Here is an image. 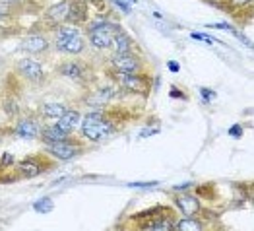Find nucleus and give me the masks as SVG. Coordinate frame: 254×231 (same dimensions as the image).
Returning <instances> with one entry per match:
<instances>
[{"instance_id": "36", "label": "nucleus", "mask_w": 254, "mask_h": 231, "mask_svg": "<svg viewBox=\"0 0 254 231\" xmlns=\"http://www.w3.org/2000/svg\"><path fill=\"white\" fill-rule=\"evenodd\" d=\"M167 66H169V70H171V72H179V70H181V68H179V64H177V63H173V61H171V63L167 64Z\"/></svg>"}, {"instance_id": "27", "label": "nucleus", "mask_w": 254, "mask_h": 231, "mask_svg": "<svg viewBox=\"0 0 254 231\" xmlns=\"http://www.w3.org/2000/svg\"><path fill=\"white\" fill-rule=\"evenodd\" d=\"M128 187H132V189H146V187H157V183H128Z\"/></svg>"}, {"instance_id": "19", "label": "nucleus", "mask_w": 254, "mask_h": 231, "mask_svg": "<svg viewBox=\"0 0 254 231\" xmlns=\"http://www.w3.org/2000/svg\"><path fill=\"white\" fill-rule=\"evenodd\" d=\"M173 230H177V231H200V230H204V222H200V220H198V218H194V216H185V218H181L179 222H175Z\"/></svg>"}, {"instance_id": "31", "label": "nucleus", "mask_w": 254, "mask_h": 231, "mask_svg": "<svg viewBox=\"0 0 254 231\" xmlns=\"http://www.w3.org/2000/svg\"><path fill=\"white\" fill-rule=\"evenodd\" d=\"M111 2H115V4H117L121 10H123V12H127V14L130 12V6H128L127 2H123V0H111Z\"/></svg>"}, {"instance_id": "23", "label": "nucleus", "mask_w": 254, "mask_h": 231, "mask_svg": "<svg viewBox=\"0 0 254 231\" xmlns=\"http://www.w3.org/2000/svg\"><path fill=\"white\" fill-rule=\"evenodd\" d=\"M16 14H18V10H14V8H10V6H6V4L0 2V25L6 23V21H10Z\"/></svg>"}, {"instance_id": "34", "label": "nucleus", "mask_w": 254, "mask_h": 231, "mask_svg": "<svg viewBox=\"0 0 254 231\" xmlns=\"http://www.w3.org/2000/svg\"><path fill=\"white\" fill-rule=\"evenodd\" d=\"M12 161H14V159H12V155H10V154H4V159H2L0 163H2V165H10Z\"/></svg>"}, {"instance_id": "20", "label": "nucleus", "mask_w": 254, "mask_h": 231, "mask_svg": "<svg viewBox=\"0 0 254 231\" xmlns=\"http://www.w3.org/2000/svg\"><path fill=\"white\" fill-rule=\"evenodd\" d=\"M68 107H64L63 103H45V105H41V115L45 117V119H61L64 115V111H66Z\"/></svg>"}, {"instance_id": "25", "label": "nucleus", "mask_w": 254, "mask_h": 231, "mask_svg": "<svg viewBox=\"0 0 254 231\" xmlns=\"http://www.w3.org/2000/svg\"><path fill=\"white\" fill-rule=\"evenodd\" d=\"M192 37L198 39V41H206L208 45H213V39L210 35H206V33H192Z\"/></svg>"}, {"instance_id": "35", "label": "nucleus", "mask_w": 254, "mask_h": 231, "mask_svg": "<svg viewBox=\"0 0 254 231\" xmlns=\"http://www.w3.org/2000/svg\"><path fill=\"white\" fill-rule=\"evenodd\" d=\"M190 187H194L192 183H185V185H179V187H175V190H189Z\"/></svg>"}, {"instance_id": "32", "label": "nucleus", "mask_w": 254, "mask_h": 231, "mask_svg": "<svg viewBox=\"0 0 254 231\" xmlns=\"http://www.w3.org/2000/svg\"><path fill=\"white\" fill-rule=\"evenodd\" d=\"M231 4L237 6V8H241V6H249V4H253V0H231Z\"/></svg>"}, {"instance_id": "14", "label": "nucleus", "mask_w": 254, "mask_h": 231, "mask_svg": "<svg viewBox=\"0 0 254 231\" xmlns=\"http://www.w3.org/2000/svg\"><path fill=\"white\" fill-rule=\"evenodd\" d=\"M82 123V117H80V111H76V109H66L64 111V115L57 121V126L64 130V132H68V134H72L78 126Z\"/></svg>"}, {"instance_id": "9", "label": "nucleus", "mask_w": 254, "mask_h": 231, "mask_svg": "<svg viewBox=\"0 0 254 231\" xmlns=\"http://www.w3.org/2000/svg\"><path fill=\"white\" fill-rule=\"evenodd\" d=\"M70 2L72 0H61L57 4H53L47 12H45V21L53 27H59L63 23H68V16H70Z\"/></svg>"}, {"instance_id": "24", "label": "nucleus", "mask_w": 254, "mask_h": 231, "mask_svg": "<svg viewBox=\"0 0 254 231\" xmlns=\"http://www.w3.org/2000/svg\"><path fill=\"white\" fill-rule=\"evenodd\" d=\"M2 4H6V6H10V8H14V10H20V8H23L29 0H0Z\"/></svg>"}, {"instance_id": "29", "label": "nucleus", "mask_w": 254, "mask_h": 231, "mask_svg": "<svg viewBox=\"0 0 254 231\" xmlns=\"http://www.w3.org/2000/svg\"><path fill=\"white\" fill-rule=\"evenodd\" d=\"M171 97H177V99H187V95H183V91L179 87H171Z\"/></svg>"}, {"instance_id": "3", "label": "nucleus", "mask_w": 254, "mask_h": 231, "mask_svg": "<svg viewBox=\"0 0 254 231\" xmlns=\"http://www.w3.org/2000/svg\"><path fill=\"white\" fill-rule=\"evenodd\" d=\"M123 27L115 21H97V23H91L89 29H87V41L91 43L95 49L99 51H107L111 47V43L115 39L117 33H121Z\"/></svg>"}, {"instance_id": "6", "label": "nucleus", "mask_w": 254, "mask_h": 231, "mask_svg": "<svg viewBox=\"0 0 254 231\" xmlns=\"http://www.w3.org/2000/svg\"><path fill=\"white\" fill-rule=\"evenodd\" d=\"M57 72H59L63 78H68V80H72V82H80V84H85V82L91 80V72H89V68H87L85 63H82V61H68V63H63L57 68Z\"/></svg>"}, {"instance_id": "4", "label": "nucleus", "mask_w": 254, "mask_h": 231, "mask_svg": "<svg viewBox=\"0 0 254 231\" xmlns=\"http://www.w3.org/2000/svg\"><path fill=\"white\" fill-rule=\"evenodd\" d=\"M111 76L115 78V82L121 85L123 89H127L130 93L136 95H148L151 91L149 85V76L142 74V72H111Z\"/></svg>"}, {"instance_id": "10", "label": "nucleus", "mask_w": 254, "mask_h": 231, "mask_svg": "<svg viewBox=\"0 0 254 231\" xmlns=\"http://www.w3.org/2000/svg\"><path fill=\"white\" fill-rule=\"evenodd\" d=\"M14 132L21 140H35V138H39L41 125L33 117H23V119H18V123L14 126Z\"/></svg>"}, {"instance_id": "16", "label": "nucleus", "mask_w": 254, "mask_h": 231, "mask_svg": "<svg viewBox=\"0 0 254 231\" xmlns=\"http://www.w3.org/2000/svg\"><path fill=\"white\" fill-rule=\"evenodd\" d=\"M39 138H41L43 144H53V142H61V140L70 138V134L61 130L57 125H49V126H41Z\"/></svg>"}, {"instance_id": "22", "label": "nucleus", "mask_w": 254, "mask_h": 231, "mask_svg": "<svg viewBox=\"0 0 254 231\" xmlns=\"http://www.w3.org/2000/svg\"><path fill=\"white\" fill-rule=\"evenodd\" d=\"M53 200L51 198H41V200H37V202H33V210L39 212V214H49V212L53 210Z\"/></svg>"}, {"instance_id": "2", "label": "nucleus", "mask_w": 254, "mask_h": 231, "mask_svg": "<svg viewBox=\"0 0 254 231\" xmlns=\"http://www.w3.org/2000/svg\"><path fill=\"white\" fill-rule=\"evenodd\" d=\"M55 47L66 55H82L85 51V37L76 25L63 23L55 27Z\"/></svg>"}, {"instance_id": "13", "label": "nucleus", "mask_w": 254, "mask_h": 231, "mask_svg": "<svg viewBox=\"0 0 254 231\" xmlns=\"http://www.w3.org/2000/svg\"><path fill=\"white\" fill-rule=\"evenodd\" d=\"M175 204L185 216H196L198 212L202 210V202L196 196L189 194V192L187 194H177L175 196Z\"/></svg>"}, {"instance_id": "1", "label": "nucleus", "mask_w": 254, "mask_h": 231, "mask_svg": "<svg viewBox=\"0 0 254 231\" xmlns=\"http://www.w3.org/2000/svg\"><path fill=\"white\" fill-rule=\"evenodd\" d=\"M80 130H82L84 138H87L89 142H101V140L109 138L115 132V125H113L111 119H107L105 113L91 111V113L82 117Z\"/></svg>"}, {"instance_id": "28", "label": "nucleus", "mask_w": 254, "mask_h": 231, "mask_svg": "<svg viewBox=\"0 0 254 231\" xmlns=\"http://www.w3.org/2000/svg\"><path fill=\"white\" fill-rule=\"evenodd\" d=\"M229 136H235V138H241L243 136V128H241V125H235L229 128Z\"/></svg>"}, {"instance_id": "5", "label": "nucleus", "mask_w": 254, "mask_h": 231, "mask_svg": "<svg viewBox=\"0 0 254 231\" xmlns=\"http://www.w3.org/2000/svg\"><path fill=\"white\" fill-rule=\"evenodd\" d=\"M47 152L57 157V159H63V161H70L78 155H82L84 146L80 142H76L74 138H66L61 142H53V144H47Z\"/></svg>"}, {"instance_id": "30", "label": "nucleus", "mask_w": 254, "mask_h": 231, "mask_svg": "<svg viewBox=\"0 0 254 231\" xmlns=\"http://www.w3.org/2000/svg\"><path fill=\"white\" fill-rule=\"evenodd\" d=\"M210 27H215V29H227V31H233L235 27L229 25V23H210Z\"/></svg>"}, {"instance_id": "21", "label": "nucleus", "mask_w": 254, "mask_h": 231, "mask_svg": "<svg viewBox=\"0 0 254 231\" xmlns=\"http://www.w3.org/2000/svg\"><path fill=\"white\" fill-rule=\"evenodd\" d=\"M2 109H4V113H6L8 117L20 115V103H18L16 97H6V99L2 101Z\"/></svg>"}, {"instance_id": "33", "label": "nucleus", "mask_w": 254, "mask_h": 231, "mask_svg": "<svg viewBox=\"0 0 254 231\" xmlns=\"http://www.w3.org/2000/svg\"><path fill=\"white\" fill-rule=\"evenodd\" d=\"M157 132H159V126H157V128H149V130H144V132H140V136H142V138H146V136L157 134Z\"/></svg>"}, {"instance_id": "15", "label": "nucleus", "mask_w": 254, "mask_h": 231, "mask_svg": "<svg viewBox=\"0 0 254 231\" xmlns=\"http://www.w3.org/2000/svg\"><path fill=\"white\" fill-rule=\"evenodd\" d=\"M132 47H134L132 37L123 29L121 33L115 35V39H113V43H111L109 51H113V55H125V53H132Z\"/></svg>"}, {"instance_id": "7", "label": "nucleus", "mask_w": 254, "mask_h": 231, "mask_svg": "<svg viewBox=\"0 0 254 231\" xmlns=\"http://www.w3.org/2000/svg\"><path fill=\"white\" fill-rule=\"evenodd\" d=\"M16 72L20 74L23 80L31 84H43L45 82V70L39 61L35 59H21L16 64Z\"/></svg>"}, {"instance_id": "11", "label": "nucleus", "mask_w": 254, "mask_h": 231, "mask_svg": "<svg viewBox=\"0 0 254 231\" xmlns=\"http://www.w3.org/2000/svg\"><path fill=\"white\" fill-rule=\"evenodd\" d=\"M47 167H51L49 161L41 159L39 155H31V157H25L18 163V171H20L21 177H37L41 175Z\"/></svg>"}, {"instance_id": "12", "label": "nucleus", "mask_w": 254, "mask_h": 231, "mask_svg": "<svg viewBox=\"0 0 254 231\" xmlns=\"http://www.w3.org/2000/svg\"><path fill=\"white\" fill-rule=\"evenodd\" d=\"M20 49L29 53V55H41L49 49V39L41 33H29L27 37L21 39Z\"/></svg>"}, {"instance_id": "18", "label": "nucleus", "mask_w": 254, "mask_h": 231, "mask_svg": "<svg viewBox=\"0 0 254 231\" xmlns=\"http://www.w3.org/2000/svg\"><path fill=\"white\" fill-rule=\"evenodd\" d=\"M115 97V91H113V87H99V89H95L89 97H85V101L89 103V105H95V107H103L107 105L111 99Z\"/></svg>"}, {"instance_id": "17", "label": "nucleus", "mask_w": 254, "mask_h": 231, "mask_svg": "<svg viewBox=\"0 0 254 231\" xmlns=\"http://www.w3.org/2000/svg\"><path fill=\"white\" fill-rule=\"evenodd\" d=\"M87 20V0H72L70 2V16L68 23H84Z\"/></svg>"}, {"instance_id": "26", "label": "nucleus", "mask_w": 254, "mask_h": 231, "mask_svg": "<svg viewBox=\"0 0 254 231\" xmlns=\"http://www.w3.org/2000/svg\"><path fill=\"white\" fill-rule=\"evenodd\" d=\"M200 93H202V99H212V97H215V91L210 89V87H200Z\"/></svg>"}, {"instance_id": "8", "label": "nucleus", "mask_w": 254, "mask_h": 231, "mask_svg": "<svg viewBox=\"0 0 254 231\" xmlns=\"http://www.w3.org/2000/svg\"><path fill=\"white\" fill-rule=\"evenodd\" d=\"M109 63L115 72H142V68H144V61L134 53L113 55L109 59Z\"/></svg>"}]
</instances>
